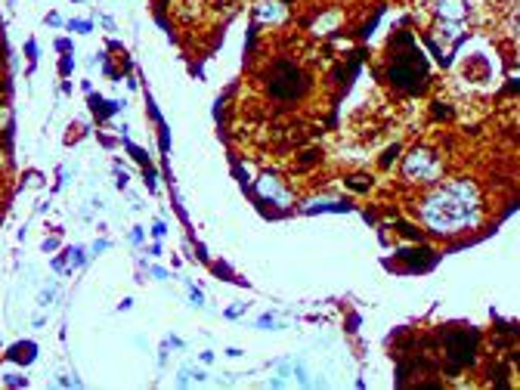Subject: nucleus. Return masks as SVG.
Wrapping results in <instances>:
<instances>
[{"instance_id":"nucleus-2","label":"nucleus","mask_w":520,"mask_h":390,"mask_svg":"<svg viewBox=\"0 0 520 390\" xmlns=\"http://www.w3.org/2000/svg\"><path fill=\"white\" fill-rule=\"evenodd\" d=\"M303 87H307V78H303L291 62H282V65L270 74V93L276 99H297L303 93Z\"/></svg>"},{"instance_id":"nucleus-1","label":"nucleus","mask_w":520,"mask_h":390,"mask_svg":"<svg viewBox=\"0 0 520 390\" xmlns=\"http://www.w3.org/2000/svg\"><path fill=\"white\" fill-rule=\"evenodd\" d=\"M421 210H424V220L431 229H437V232H455V229L477 220L474 189L468 183H449L437 195L427 198V204Z\"/></svg>"},{"instance_id":"nucleus-3","label":"nucleus","mask_w":520,"mask_h":390,"mask_svg":"<svg viewBox=\"0 0 520 390\" xmlns=\"http://www.w3.org/2000/svg\"><path fill=\"white\" fill-rule=\"evenodd\" d=\"M402 171H406L409 180H418V183H433L440 177V158L427 149H418V152H409L406 161H402Z\"/></svg>"},{"instance_id":"nucleus-4","label":"nucleus","mask_w":520,"mask_h":390,"mask_svg":"<svg viewBox=\"0 0 520 390\" xmlns=\"http://www.w3.org/2000/svg\"><path fill=\"white\" fill-rule=\"evenodd\" d=\"M16 350H19V353H16V359H19V362H28V359L34 356V347H31V344H19Z\"/></svg>"}]
</instances>
